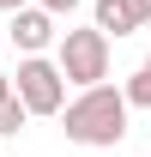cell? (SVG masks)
<instances>
[{
    "label": "cell",
    "mask_w": 151,
    "mask_h": 157,
    "mask_svg": "<svg viewBox=\"0 0 151 157\" xmlns=\"http://www.w3.org/2000/svg\"><path fill=\"white\" fill-rule=\"evenodd\" d=\"M121 6L133 12V24H151V0H121Z\"/></svg>",
    "instance_id": "ba28073f"
},
{
    "label": "cell",
    "mask_w": 151,
    "mask_h": 157,
    "mask_svg": "<svg viewBox=\"0 0 151 157\" xmlns=\"http://www.w3.org/2000/svg\"><path fill=\"white\" fill-rule=\"evenodd\" d=\"M12 97H18L30 115H60V109H67V73H60L48 55H30V60H18V73H12Z\"/></svg>",
    "instance_id": "3957f363"
},
{
    "label": "cell",
    "mask_w": 151,
    "mask_h": 157,
    "mask_svg": "<svg viewBox=\"0 0 151 157\" xmlns=\"http://www.w3.org/2000/svg\"><path fill=\"white\" fill-rule=\"evenodd\" d=\"M37 6H42V12H55V18H60V12H73L79 0H37Z\"/></svg>",
    "instance_id": "9c48e42d"
},
{
    "label": "cell",
    "mask_w": 151,
    "mask_h": 157,
    "mask_svg": "<svg viewBox=\"0 0 151 157\" xmlns=\"http://www.w3.org/2000/svg\"><path fill=\"white\" fill-rule=\"evenodd\" d=\"M24 6H37V0H0V12H24Z\"/></svg>",
    "instance_id": "30bf717a"
},
{
    "label": "cell",
    "mask_w": 151,
    "mask_h": 157,
    "mask_svg": "<svg viewBox=\"0 0 151 157\" xmlns=\"http://www.w3.org/2000/svg\"><path fill=\"white\" fill-rule=\"evenodd\" d=\"M55 67L67 73V85H73V91L109 85V36H103L97 24L60 30V42H55Z\"/></svg>",
    "instance_id": "7a4b0ae2"
},
{
    "label": "cell",
    "mask_w": 151,
    "mask_h": 157,
    "mask_svg": "<svg viewBox=\"0 0 151 157\" xmlns=\"http://www.w3.org/2000/svg\"><path fill=\"white\" fill-rule=\"evenodd\" d=\"M6 97H12V73H0V103H6Z\"/></svg>",
    "instance_id": "8fae6325"
},
{
    "label": "cell",
    "mask_w": 151,
    "mask_h": 157,
    "mask_svg": "<svg viewBox=\"0 0 151 157\" xmlns=\"http://www.w3.org/2000/svg\"><path fill=\"white\" fill-rule=\"evenodd\" d=\"M145 67H151V55H145Z\"/></svg>",
    "instance_id": "7c38bea8"
},
{
    "label": "cell",
    "mask_w": 151,
    "mask_h": 157,
    "mask_svg": "<svg viewBox=\"0 0 151 157\" xmlns=\"http://www.w3.org/2000/svg\"><path fill=\"white\" fill-rule=\"evenodd\" d=\"M91 24L103 30V36H133V30H139L133 12L121 6V0H97V6H91Z\"/></svg>",
    "instance_id": "5b68a950"
},
{
    "label": "cell",
    "mask_w": 151,
    "mask_h": 157,
    "mask_svg": "<svg viewBox=\"0 0 151 157\" xmlns=\"http://www.w3.org/2000/svg\"><path fill=\"white\" fill-rule=\"evenodd\" d=\"M12 48H18L24 60L30 55H42V48H55L60 42V24H55V12H42V6H24V12H12Z\"/></svg>",
    "instance_id": "277c9868"
},
{
    "label": "cell",
    "mask_w": 151,
    "mask_h": 157,
    "mask_svg": "<svg viewBox=\"0 0 151 157\" xmlns=\"http://www.w3.org/2000/svg\"><path fill=\"white\" fill-rule=\"evenodd\" d=\"M60 133L85 145V151H109L127 139V97L115 91V85H91V91H79L67 109H60Z\"/></svg>",
    "instance_id": "6da1fadb"
},
{
    "label": "cell",
    "mask_w": 151,
    "mask_h": 157,
    "mask_svg": "<svg viewBox=\"0 0 151 157\" xmlns=\"http://www.w3.org/2000/svg\"><path fill=\"white\" fill-rule=\"evenodd\" d=\"M24 121H30V109H24L18 97L0 103V139H18V133H24Z\"/></svg>",
    "instance_id": "8992f818"
},
{
    "label": "cell",
    "mask_w": 151,
    "mask_h": 157,
    "mask_svg": "<svg viewBox=\"0 0 151 157\" xmlns=\"http://www.w3.org/2000/svg\"><path fill=\"white\" fill-rule=\"evenodd\" d=\"M121 97H127V109H151V67H139V73L121 85Z\"/></svg>",
    "instance_id": "52a82bcc"
}]
</instances>
